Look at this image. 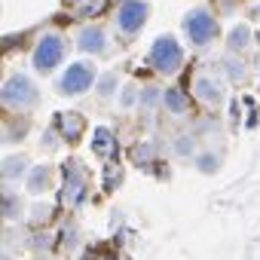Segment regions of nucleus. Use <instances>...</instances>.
I'll use <instances>...</instances> for the list:
<instances>
[{"label":"nucleus","mask_w":260,"mask_h":260,"mask_svg":"<svg viewBox=\"0 0 260 260\" xmlns=\"http://www.w3.org/2000/svg\"><path fill=\"white\" fill-rule=\"evenodd\" d=\"M147 64H150L153 71H159V74H178L181 64H184V49H181V43H178L172 34L156 37L153 46H150V52H147Z\"/></svg>","instance_id":"f257e3e1"},{"label":"nucleus","mask_w":260,"mask_h":260,"mask_svg":"<svg viewBox=\"0 0 260 260\" xmlns=\"http://www.w3.org/2000/svg\"><path fill=\"white\" fill-rule=\"evenodd\" d=\"M64 52H68L64 37H61V34H46V37L37 40V46H34V52H31V64H34L37 74H52V71L61 64Z\"/></svg>","instance_id":"f03ea898"},{"label":"nucleus","mask_w":260,"mask_h":260,"mask_svg":"<svg viewBox=\"0 0 260 260\" xmlns=\"http://www.w3.org/2000/svg\"><path fill=\"white\" fill-rule=\"evenodd\" d=\"M217 31H220V25H217V19L211 16V10H205V7L190 10V13L184 16V34H187V40H190L193 46H208V43L217 37Z\"/></svg>","instance_id":"7ed1b4c3"},{"label":"nucleus","mask_w":260,"mask_h":260,"mask_svg":"<svg viewBox=\"0 0 260 260\" xmlns=\"http://www.w3.org/2000/svg\"><path fill=\"white\" fill-rule=\"evenodd\" d=\"M37 101H40V95H37V86L31 83V77L13 74V77L4 83V104H7L10 110H31Z\"/></svg>","instance_id":"20e7f679"},{"label":"nucleus","mask_w":260,"mask_h":260,"mask_svg":"<svg viewBox=\"0 0 260 260\" xmlns=\"http://www.w3.org/2000/svg\"><path fill=\"white\" fill-rule=\"evenodd\" d=\"M92 83H98L95 68L86 64V61H77V64H71V68L61 74V80H58V92H61V95H83V92L92 89Z\"/></svg>","instance_id":"39448f33"},{"label":"nucleus","mask_w":260,"mask_h":260,"mask_svg":"<svg viewBox=\"0 0 260 260\" xmlns=\"http://www.w3.org/2000/svg\"><path fill=\"white\" fill-rule=\"evenodd\" d=\"M147 16H150L147 0H125V4L119 7V13H116V28H119V34H125V37L138 34V31L147 25Z\"/></svg>","instance_id":"423d86ee"},{"label":"nucleus","mask_w":260,"mask_h":260,"mask_svg":"<svg viewBox=\"0 0 260 260\" xmlns=\"http://www.w3.org/2000/svg\"><path fill=\"white\" fill-rule=\"evenodd\" d=\"M77 46L83 49V52H92V55H104L110 46H107V34H104V28H98V25H86L80 34H77Z\"/></svg>","instance_id":"0eeeda50"},{"label":"nucleus","mask_w":260,"mask_h":260,"mask_svg":"<svg viewBox=\"0 0 260 260\" xmlns=\"http://www.w3.org/2000/svg\"><path fill=\"white\" fill-rule=\"evenodd\" d=\"M193 92H196V98L202 101V104H208V107H217V104H223V86L214 80V77H196V83H193Z\"/></svg>","instance_id":"6e6552de"},{"label":"nucleus","mask_w":260,"mask_h":260,"mask_svg":"<svg viewBox=\"0 0 260 260\" xmlns=\"http://www.w3.org/2000/svg\"><path fill=\"white\" fill-rule=\"evenodd\" d=\"M83 187H86V175H83L80 162H68V169H64V202L77 205L83 196Z\"/></svg>","instance_id":"1a4fd4ad"},{"label":"nucleus","mask_w":260,"mask_h":260,"mask_svg":"<svg viewBox=\"0 0 260 260\" xmlns=\"http://www.w3.org/2000/svg\"><path fill=\"white\" fill-rule=\"evenodd\" d=\"M58 128H61V135H64L68 141H77V138L83 135L86 122H83V116H80V113H61V119H58Z\"/></svg>","instance_id":"9d476101"},{"label":"nucleus","mask_w":260,"mask_h":260,"mask_svg":"<svg viewBox=\"0 0 260 260\" xmlns=\"http://www.w3.org/2000/svg\"><path fill=\"white\" fill-rule=\"evenodd\" d=\"M113 132H110V128H95V135H92V150L98 153V156H110L113 153Z\"/></svg>","instance_id":"9b49d317"},{"label":"nucleus","mask_w":260,"mask_h":260,"mask_svg":"<svg viewBox=\"0 0 260 260\" xmlns=\"http://www.w3.org/2000/svg\"><path fill=\"white\" fill-rule=\"evenodd\" d=\"M49 178H52V169L49 166H34L31 175H28V190L31 193H43L49 187Z\"/></svg>","instance_id":"f8f14e48"},{"label":"nucleus","mask_w":260,"mask_h":260,"mask_svg":"<svg viewBox=\"0 0 260 260\" xmlns=\"http://www.w3.org/2000/svg\"><path fill=\"white\" fill-rule=\"evenodd\" d=\"M162 104H166L172 113H187V107H190V101H187V95H184L181 89H166V92H162Z\"/></svg>","instance_id":"ddd939ff"},{"label":"nucleus","mask_w":260,"mask_h":260,"mask_svg":"<svg viewBox=\"0 0 260 260\" xmlns=\"http://www.w3.org/2000/svg\"><path fill=\"white\" fill-rule=\"evenodd\" d=\"M251 43V28L248 25H236L230 31V52H245Z\"/></svg>","instance_id":"4468645a"},{"label":"nucleus","mask_w":260,"mask_h":260,"mask_svg":"<svg viewBox=\"0 0 260 260\" xmlns=\"http://www.w3.org/2000/svg\"><path fill=\"white\" fill-rule=\"evenodd\" d=\"M25 172H28V159H25V156H10L7 166H4V178H7V181L22 178Z\"/></svg>","instance_id":"2eb2a0df"},{"label":"nucleus","mask_w":260,"mask_h":260,"mask_svg":"<svg viewBox=\"0 0 260 260\" xmlns=\"http://www.w3.org/2000/svg\"><path fill=\"white\" fill-rule=\"evenodd\" d=\"M16 208H19V199L7 190V196H4V214H7V220H13V217H19L16 214Z\"/></svg>","instance_id":"dca6fc26"},{"label":"nucleus","mask_w":260,"mask_h":260,"mask_svg":"<svg viewBox=\"0 0 260 260\" xmlns=\"http://www.w3.org/2000/svg\"><path fill=\"white\" fill-rule=\"evenodd\" d=\"M95 86H98V92H101V95H110V92H113V86H116V74H104Z\"/></svg>","instance_id":"f3484780"},{"label":"nucleus","mask_w":260,"mask_h":260,"mask_svg":"<svg viewBox=\"0 0 260 260\" xmlns=\"http://www.w3.org/2000/svg\"><path fill=\"white\" fill-rule=\"evenodd\" d=\"M226 74L233 80H245V64H239L236 58H226Z\"/></svg>","instance_id":"a211bd4d"},{"label":"nucleus","mask_w":260,"mask_h":260,"mask_svg":"<svg viewBox=\"0 0 260 260\" xmlns=\"http://www.w3.org/2000/svg\"><path fill=\"white\" fill-rule=\"evenodd\" d=\"M217 166H220V162H217L214 156H199V169H202L205 175H211V172H217Z\"/></svg>","instance_id":"6ab92c4d"},{"label":"nucleus","mask_w":260,"mask_h":260,"mask_svg":"<svg viewBox=\"0 0 260 260\" xmlns=\"http://www.w3.org/2000/svg\"><path fill=\"white\" fill-rule=\"evenodd\" d=\"M156 92H159V89H144V92H141V104H147V107H153V104L159 101V95H156Z\"/></svg>","instance_id":"aec40b11"},{"label":"nucleus","mask_w":260,"mask_h":260,"mask_svg":"<svg viewBox=\"0 0 260 260\" xmlns=\"http://www.w3.org/2000/svg\"><path fill=\"white\" fill-rule=\"evenodd\" d=\"M132 101H135V89H125V95H122V107H132Z\"/></svg>","instance_id":"412c9836"},{"label":"nucleus","mask_w":260,"mask_h":260,"mask_svg":"<svg viewBox=\"0 0 260 260\" xmlns=\"http://www.w3.org/2000/svg\"><path fill=\"white\" fill-rule=\"evenodd\" d=\"M178 153H190V138H181V144H178Z\"/></svg>","instance_id":"4be33fe9"}]
</instances>
